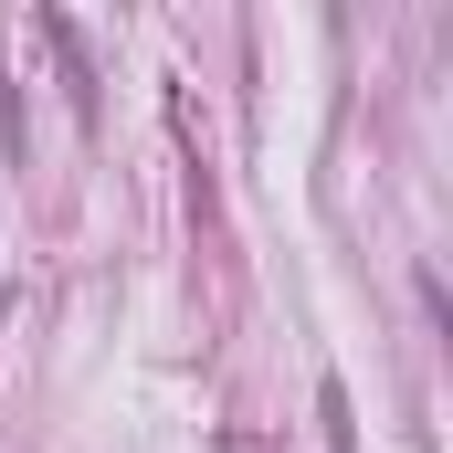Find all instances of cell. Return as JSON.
<instances>
[{"instance_id":"obj_1","label":"cell","mask_w":453,"mask_h":453,"mask_svg":"<svg viewBox=\"0 0 453 453\" xmlns=\"http://www.w3.org/2000/svg\"><path fill=\"white\" fill-rule=\"evenodd\" d=\"M42 42H53V64H64V85H74V116L96 127V53H85V32H74L64 11H42Z\"/></svg>"},{"instance_id":"obj_2","label":"cell","mask_w":453,"mask_h":453,"mask_svg":"<svg viewBox=\"0 0 453 453\" xmlns=\"http://www.w3.org/2000/svg\"><path fill=\"white\" fill-rule=\"evenodd\" d=\"M317 422H327V453H358V422H348V390H338V380L317 390Z\"/></svg>"},{"instance_id":"obj_3","label":"cell","mask_w":453,"mask_h":453,"mask_svg":"<svg viewBox=\"0 0 453 453\" xmlns=\"http://www.w3.org/2000/svg\"><path fill=\"white\" fill-rule=\"evenodd\" d=\"M0 169H21V85H11V64H0Z\"/></svg>"}]
</instances>
